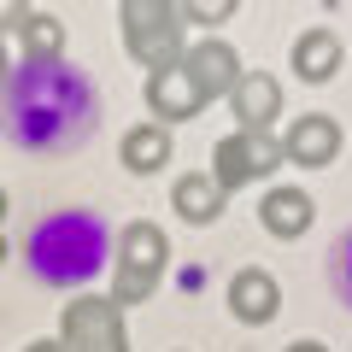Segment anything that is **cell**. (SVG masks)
Masks as SVG:
<instances>
[{"label": "cell", "instance_id": "cell-1", "mask_svg": "<svg viewBox=\"0 0 352 352\" xmlns=\"http://www.w3.org/2000/svg\"><path fill=\"white\" fill-rule=\"evenodd\" d=\"M164 264H170V235L159 223H124L118 235V258H112V305H147L164 282Z\"/></svg>", "mask_w": 352, "mask_h": 352}, {"label": "cell", "instance_id": "cell-2", "mask_svg": "<svg viewBox=\"0 0 352 352\" xmlns=\"http://www.w3.org/2000/svg\"><path fill=\"white\" fill-rule=\"evenodd\" d=\"M118 30H124V53H129L147 76L182 65V53H188L182 12L164 6V0H129V6H118Z\"/></svg>", "mask_w": 352, "mask_h": 352}, {"label": "cell", "instance_id": "cell-3", "mask_svg": "<svg viewBox=\"0 0 352 352\" xmlns=\"http://www.w3.org/2000/svg\"><path fill=\"white\" fill-rule=\"evenodd\" d=\"M59 346L65 352H129L124 311L112 305V294H76L59 311Z\"/></svg>", "mask_w": 352, "mask_h": 352}, {"label": "cell", "instance_id": "cell-4", "mask_svg": "<svg viewBox=\"0 0 352 352\" xmlns=\"http://www.w3.org/2000/svg\"><path fill=\"white\" fill-rule=\"evenodd\" d=\"M282 170V135H252V129H235L212 147V182L223 194H241L247 182H264V176Z\"/></svg>", "mask_w": 352, "mask_h": 352}, {"label": "cell", "instance_id": "cell-5", "mask_svg": "<svg viewBox=\"0 0 352 352\" xmlns=\"http://www.w3.org/2000/svg\"><path fill=\"white\" fill-rule=\"evenodd\" d=\"M182 71H188V82L200 88V100L212 106V100H229V94H235V82H241L247 65H241V53L229 47L223 36H200L188 53H182Z\"/></svg>", "mask_w": 352, "mask_h": 352}, {"label": "cell", "instance_id": "cell-6", "mask_svg": "<svg viewBox=\"0 0 352 352\" xmlns=\"http://www.w3.org/2000/svg\"><path fill=\"white\" fill-rule=\"evenodd\" d=\"M340 141L346 135H340V124L329 112H305L282 129V159L300 164V170H329L340 159Z\"/></svg>", "mask_w": 352, "mask_h": 352}, {"label": "cell", "instance_id": "cell-7", "mask_svg": "<svg viewBox=\"0 0 352 352\" xmlns=\"http://www.w3.org/2000/svg\"><path fill=\"white\" fill-rule=\"evenodd\" d=\"M229 112H235V129H252V135H270L282 118V82L270 71H241L235 94H229Z\"/></svg>", "mask_w": 352, "mask_h": 352}, {"label": "cell", "instance_id": "cell-8", "mask_svg": "<svg viewBox=\"0 0 352 352\" xmlns=\"http://www.w3.org/2000/svg\"><path fill=\"white\" fill-rule=\"evenodd\" d=\"M147 112H153V124H194V118L206 112V100H200V88L188 82V71L182 65H170V71H153L147 76Z\"/></svg>", "mask_w": 352, "mask_h": 352}, {"label": "cell", "instance_id": "cell-9", "mask_svg": "<svg viewBox=\"0 0 352 352\" xmlns=\"http://www.w3.org/2000/svg\"><path fill=\"white\" fill-rule=\"evenodd\" d=\"M229 311H235V323L264 329L270 317L282 311V282L270 276V270H258V264L235 270V276H229Z\"/></svg>", "mask_w": 352, "mask_h": 352}, {"label": "cell", "instance_id": "cell-10", "mask_svg": "<svg viewBox=\"0 0 352 352\" xmlns=\"http://www.w3.org/2000/svg\"><path fill=\"white\" fill-rule=\"evenodd\" d=\"M258 223H264V235H276V241H300L317 223V200L305 188H294V182H276L258 200Z\"/></svg>", "mask_w": 352, "mask_h": 352}, {"label": "cell", "instance_id": "cell-11", "mask_svg": "<svg viewBox=\"0 0 352 352\" xmlns=\"http://www.w3.org/2000/svg\"><path fill=\"white\" fill-rule=\"evenodd\" d=\"M288 65H294V76H300V82L323 88V82H335V76H340V65H346V41H340L329 24L300 30V41H294Z\"/></svg>", "mask_w": 352, "mask_h": 352}, {"label": "cell", "instance_id": "cell-12", "mask_svg": "<svg viewBox=\"0 0 352 352\" xmlns=\"http://www.w3.org/2000/svg\"><path fill=\"white\" fill-rule=\"evenodd\" d=\"M118 164H124L129 176H159L164 164H170V129L153 124V118L129 124L124 141H118Z\"/></svg>", "mask_w": 352, "mask_h": 352}, {"label": "cell", "instance_id": "cell-13", "mask_svg": "<svg viewBox=\"0 0 352 352\" xmlns=\"http://www.w3.org/2000/svg\"><path fill=\"white\" fill-rule=\"evenodd\" d=\"M170 206H176V217H182V223L206 229V223H217V217H223L229 194L212 182V170H188V176H176V182H170Z\"/></svg>", "mask_w": 352, "mask_h": 352}, {"label": "cell", "instance_id": "cell-14", "mask_svg": "<svg viewBox=\"0 0 352 352\" xmlns=\"http://www.w3.org/2000/svg\"><path fill=\"white\" fill-rule=\"evenodd\" d=\"M18 41H24L30 65H59V53H65V24H59L53 12H36V6H30L24 24H18Z\"/></svg>", "mask_w": 352, "mask_h": 352}, {"label": "cell", "instance_id": "cell-15", "mask_svg": "<svg viewBox=\"0 0 352 352\" xmlns=\"http://www.w3.org/2000/svg\"><path fill=\"white\" fill-rule=\"evenodd\" d=\"M176 12H182V24L217 30V24H229V18H235V0H188V6H176Z\"/></svg>", "mask_w": 352, "mask_h": 352}, {"label": "cell", "instance_id": "cell-16", "mask_svg": "<svg viewBox=\"0 0 352 352\" xmlns=\"http://www.w3.org/2000/svg\"><path fill=\"white\" fill-rule=\"evenodd\" d=\"M329 282H335V294L352 305V235L340 241V247H335V258H329Z\"/></svg>", "mask_w": 352, "mask_h": 352}, {"label": "cell", "instance_id": "cell-17", "mask_svg": "<svg viewBox=\"0 0 352 352\" xmlns=\"http://www.w3.org/2000/svg\"><path fill=\"white\" fill-rule=\"evenodd\" d=\"M0 82H12V47L0 41Z\"/></svg>", "mask_w": 352, "mask_h": 352}, {"label": "cell", "instance_id": "cell-18", "mask_svg": "<svg viewBox=\"0 0 352 352\" xmlns=\"http://www.w3.org/2000/svg\"><path fill=\"white\" fill-rule=\"evenodd\" d=\"M288 352H329V346H323V340H294Z\"/></svg>", "mask_w": 352, "mask_h": 352}, {"label": "cell", "instance_id": "cell-19", "mask_svg": "<svg viewBox=\"0 0 352 352\" xmlns=\"http://www.w3.org/2000/svg\"><path fill=\"white\" fill-rule=\"evenodd\" d=\"M24 352H65V346H59V340H30Z\"/></svg>", "mask_w": 352, "mask_h": 352}, {"label": "cell", "instance_id": "cell-20", "mask_svg": "<svg viewBox=\"0 0 352 352\" xmlns=\"http://www.w3.org/2000/svg\"><path fill=\"white\" fill-rule=\"evenodd\" d=\"M0 223H6V188H0Z\"/></svg>", "mask_w": 352, "mask_h": 352}, {"label": "cell", "instance_id": "cell-21", "mask_svg": "<svg viewBox=\"0 0 352 352\" xmlns=\"http://www.w3.org/2000/svg\"><path fill=\"white\" fill-rule=\"evenodd\" d=\"M0 258H6V235H0Z\"/></svg>", "mask_w": 352, "mask_h": 352}]
</instances>
